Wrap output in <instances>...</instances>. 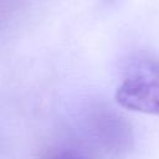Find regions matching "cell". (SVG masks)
<instances>
[{
  "instance_id": "6da1fadb",
  "label": "cell",
  "mask_w": 159,
  "mask_h": 159,
  "mask_svg": "<svg viewBox=\"0 0 159 159\" xmlns=\"http://www.w3.org/2000/svg\"><path fill=\"white\" fill-rule=\"evenodd\" d=\"M116 101L130 111L159 114V62L148 57L135 60L117 89Z\"/></svg>"
},
{
  "instance_id": "7a4b0ae2",
  "label": "cell",
  "mask_w": 159,
  "mask_h": 159,
  "mask_svg": "<svg viewBox=\"0 0 159 159\" xmlns=\"http://www.w3.org/2000/svg\"><path fill=\"white\" fill-rule=\"evenodd\" d=\"M45 159H84V158L71 149H62L50 153Z\"/></svg>"
}]
</instances>
